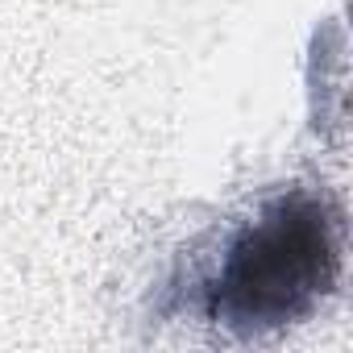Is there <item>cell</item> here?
<instances>
[{"instance_id":"cell-1","label":"cell","mask_w":353,"mask_h":353,"mask_svg":"<svg viewBox=\"0 0 353 353\" xmlns=\"http://www.w3.org/2000/svg\"><path fill=\"white\" fill-rule=\"evenodd\" d=\"M336 279V233L316 196H283L258 212L208 283V316L233 332H270L316 307Z\"/></svg>"}]
</instances>
